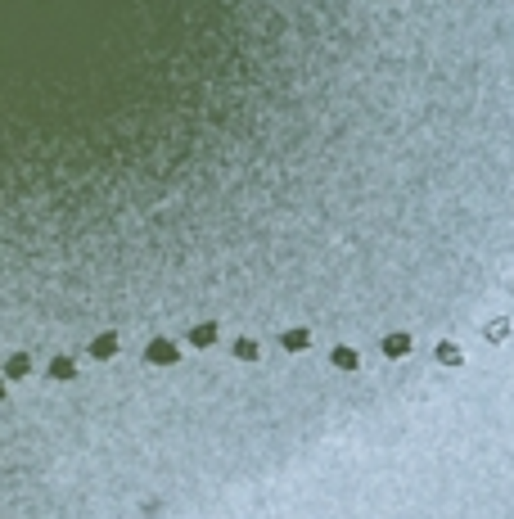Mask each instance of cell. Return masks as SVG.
<instances>
[{
  "instance_id": "obj_1",
  "label": "cell",
  "mask_w": 514,
  "mask_h": 519,
  "mask_svg": "<svg viewBox=\"0 0 514 519\" xmlns=\"http://www.w3.org/2000/svg\"><path fill=\"white\" fill-rule=\"evenodd\" d=\"M514 253V0H0V271L379 339Z\"/></svg>"
},
{
  "instance_id": "obj_2",
  "label": "cell",
  "mask_w": 514,
  "mask_h": 519,
  "mask_svg": "<svg viewBox=\"0 0 514 519\" xmlns=\"http://www.w3.org/2000/svg\"><path fill=\"white\" fill-rule=\"evenodd\" d=\"M140 361L154 370H171V366H181L185 361V343L176 335H154L140 343Z\"/></svg>"
},
{
  "instance_id": "obj_3",
  "label": "cell",
  "mask_w": 514,
  "mask_h": 519,
  "mask_svg": "<svg viewBox=\"0 0 514 519\" xmlns=\"http://www.w3.org/2000/svg\"><path fill=\"white\" fill-rule=\"evenodd\" d=\"M32 375H36V352L10 348V352L0 357V379H5V384H27Z\"/></svg>"
},
{
  "instance_id": "obj_4",
  "label": "cell",
  "mask_w": 514,
  "mask_h": 519,
  "mask_svg": "<svg viewBox=\"0 0 514 519\" xmlns=\"http://www.w3.org/2000/svg\"><path fill=\"white\" fill-rule=\"evenodd\" d=\"M181 343L190 348V352H212V348L225 343V330L217 321H199V325H190V330L181 335Z\"/></svg>"
},
{
  "instance_id": "obj_5",
  "label": "cell",
  "mask_w": 514,
  "mask_h": 519,
  "mask_svg": "<svg viewBox=\"0 0 514 519\" xmlns=\"http://www.w3.org/2000/svg\"><path fill=\"white\" fill-rule=\"evenodd\" d=\"M86 357L90 361H99V366H104V361H118V352H122V330H95V335L86 339Z\"/></svg>"
},
{
  "instance_id": "obj_6",
  "label": "cell",
  "mask_w": 514,
  "mask_h": 519,
  "mask_svg": "<svg viewBox=\"0 0 514 519\" xmlns=\"http://www.w3.org/2000/svg\"><path fill=\"white\" fill-rule=\"evenodd\" d=\"M41 375L50 379V384H77V375H82V370H77V357H73V352H50V361H45Z\"/></svg>"
},
{
  "instance_id": "obj_7",
  "label": "cell",
  "mask_w": 514,
  "mask_h": 519,
  "mask_svg": "<svg viewBox=\"0 0 514 519\" xmlns=\"http://www.w3.org/2000/svg\"><path fill=\"white\" fill-rule=\"evenodd\" d=\"M225 352H230V361H239V366H257V361L267 357V348L257 343L253 335H235L230 343H225Z\"/></svg>"
},
{
  "instance_id": "obj_8",
  "label": "cell",
  "mask_w": 514,
  "mask_h": 519,
  "mask_svg": "<svg viewBox=\"0 0 514 519\" xmlns=\"http://www.w3.org/2000/svg\"><path fill=\"white\" fill-rule=\"evenodd\" d=\"M330 370H339V375H361V348L356 343H334L330 348Z\"/></svg>"
},
{
  "instance_id": "obj_9",
  "label": "cell",
  "mask_w": 514,
  "mask_h": 519,
  "mask_svg": "<svg viewBox=\"0 0 514 519\" xmlns=\"http://www.w3.org/2000/svg\"><path fill=\"white\" fill-rule=\"evenodd\" d=\"M276 348H284L289 357H302L307 348H316V335H311L307 325H289V330H284V335L276 339Z\"/></svg>"
},
{
  "instance_id": "obj_10",
  "label": "cell",
  "mask_w": 514,
  "mask_h": 519,
  "mask_svg": "<svg viewBox=\"0 0 514 519\" xmlns=\"http://www.w3.org/2000/svg\"><path fill=\"white\" fill-rule=\"evenodd\" d=\"M411 348H415V335H411V330H393V335H384V339H379V352H384L388 361L411 357Z\"/></svg>"
},
{
  "instance_id": "obj_11",
  "label": "cell",
  "mask_w": 514,
  "mask_h": 519,
  "mask_svg": "<svg viewBox=\"0 0 514 519\" xmlns=\"http://www.w3.org/2000/svg\"><path fill=\"white\" fill-rule=\"evenodd\" d=\"M433 357H438V366H451V370H461V366H465V352H461V343H451V339H442Z\"/></svg>"
},
{
  "instance_id": "obj_12",
  "label": "cell",
  "mask_w": 514,
  "mask_h": 519,
  "mask_svg": "<svg viewBox=\"0 0 514 519\" xmlns=\"http://www.w3.org/2000/svg\"><path fill=\"white\" fill-rule=\"evenodd\" d=\"M510 335H514L510 316H496V321H487V325H482V339H487V343H505Z\"/></svg>"
},
{
  "instance_id": "obj_13",
  "label": "cell",
  "mask_w": 514,
  "mask_h": 519,
  "mask_svg": "<svg viewBox=\"0 0 514 519\" xmlns=\"http://www.w3.org/2000/svg\"><path fill=\"white\" fill-rule=\"evenodd\" d=\"M5 398H10V384H5V379H0V402H5Z\"/></svg>"
}]
</instances>
